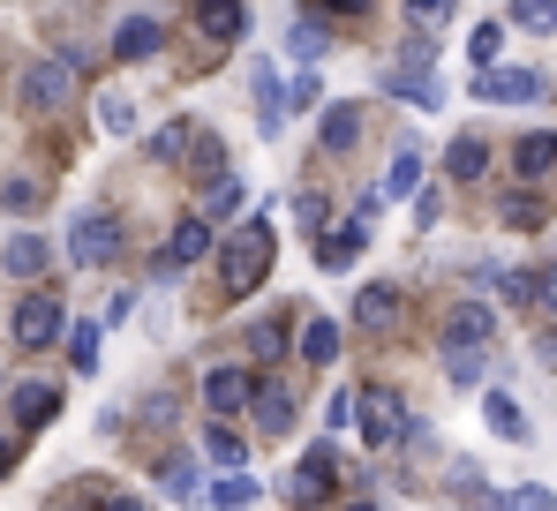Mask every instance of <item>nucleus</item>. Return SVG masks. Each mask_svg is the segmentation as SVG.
Wrapping results in <instances>:
<instances>
[{
  "mask_svg": "<svg viewBox=\"0 0 557 511\" xmlns=\"http://www.w3.org/2000/svg\"><path fill=\"white\" fill-rule=\"evenodd\" d=\"M211 249H219V271H226V286H234V294H249V286H264V278H272V226H264V219H249V226H242V234H226V241H211Z\"/></svg>",
  "mask_w": 557,
  "mask_h": 511,
  "instance_id": "f257e3e1",
  "label": "nucleus"
},
{
  "mask_svg": "<svg viewBox=\"0 0 557 511\" xmlns=\"http://www.w3.org/2000/svg\"><path fill=\"white\" fill-rule=\"evenodd\" d=\"M76 76H84V53H53V61H38V68L23 76V105H30V113H61V105L76 98Z\"/></svg>",
  "mask_w": 557,
  "mask_h": 511,
  "instance_id": "f03ea898",
  "label": "nucleus"
},
{
  "mask_svg": "<svg viewBox=\"0 0 557 511\" xmlns=\"http://www.w3.org/2000/svg\"><path fill=\"white\" fill-rule=\"evenodd\" d=\"M113 249H121V219L113 211H76L69 219V263L98 271V263H113Z\"/></svg>",
  "mask_w": 557,
  "mask_h": 511,
  "instance_id": "7ed1b4c3",
  "label": "nucleus"
},
{
  "mask_svg": "<svg viewBox=\"0 0 557 511\" xmlns=\"http://www.w3.org/2000/svg\"><path fill=\"white\" fill-rule=\"evenodd\" d=\"M355 428L370 436V444H399L407 436V407H399V391H355Z\"/></svg>",
  "mask_w": 557,
  "mask_h": 511,
  "instance_id": "20e7f679",
  "label": "nucleus"
},
{
  "mask_svg": "<svg viewBox=\"0 0 557 511\" xmlns=\"http://www.w3.org/2000/svg\"><path fill=\"white\" fill-rule=\"evenodd\" d=\"M474 98H490V105H535V98H543V76H535V68H497V61H490V68L474 76Z\"/></svg>",
  "mask_w": 557,
  "mask_h": 511,
  "instance_id": "39448f33",
  "label": "nucleus"
},
{
  "mask_svg": "<svg viewBox=\"0 0 557 511\" xmlns=\"http://www.w3.org/2000/svg\"><path fill=\"white\" fill-rule=\"evenodd\" d=\"M61 324H69V316H61V301H53V294H30V301H15V346H30V353H38V346L61 339Z\"/></svg>",
  "mask_w": 557,
  "mask_h": 511,
  "instance_id": "423d86ee",
  "label": "nucleus"
},
{
  "mask_svg": "<svg viewBox=\"0 0 557 511\" xmlns=\"http://www.w3.org/2000/svg\"><path fill=\"white\" fill-rule=\"evenodd\" d=\"M196 256H211V226L188 211L182 226H174V241H166V256H159V278H174V271H188Z\"/></svg>",
  "mask_w": 557,
  "mask_h": 511,
  "instance_id": "0eeeda50",
  "label": "nucleus"
},
{
  "mask_svg": "<svg viewBox=\"0 0 557 511\" xmlns=\"http://www.w3.org/2000/svg\"><path fill=\"white\" fill-rule=\"evenodd\" d=\"M384 90H392V98H407V105H422V113H437V105H445L437 68H384Z\"/></svg>",
  "mask_w": 557,
  "mask_h": 511,
  "instance_id": "6e6552de",
  "label": "nucleus"
},
{
  "mask_svg": "<svg viewBox=\"0 0 557 511\" xmlns=\"http://www.w3.org/2000/svg\"><path fill=\"white\" fill-rule=\"evenodd\" d=\"M159 46H166V30H159L151 15H121V23H113V53H121V61H151Z\"/></svg>",
  "mask_w": 557,
  "mask_h": 511,
  "instance_id": "1a4fd4ad",
  "label": "nucleus"
},
{
  "mask_svg": "<svg viewBox=\"0 0 557 511\" xmlns=\"http://www.w3.org/2000/svg\"><path fill=\"white\" fill-rule=\"evenodd\" d=\"M203 407H211L219 422L242 414V407H249V369H211V376H203Z\"/></svg>",
  "mask_w": 557,
  "mask_h": 511,
  "instance_id": "9d476101",
  "label": "nucleus"
},
{
  "mask_svg": "<svg viewBox=\"0 0 557 511\" xmlns=\"http://www.w3.org/2000/svg\"><path fill=\"white\" fill-rule=\"evenodd\" d=\"M332 474H339V451L332 444H309V459L294 466V497L309 504V497H332Z\"/></svg>",
  "mask_w": 557,
  "mask_h": 511,
  "instance_id": "9b49d317",
  "label": "nucleus"
},
{
  "mask_svg": "<svg viewBox=\"0 0 557 511\" xmlns=\"http://www.w3.org/2000/svg\"><path fill=\"white\" fill-rule=\"evenodd\" d=\"M490 332H497L490 301H460V309L445 316V346H490Z\"/></svg>",
  "mask_w": 557,
  "mask_h": 511,
  "instance_id": "f8f14e48",
  "label": "nucleus"
},
{
  "mask_svg": "<svg viewBox=\"0 0 557 511\" xmlns=\"http://www.w3.org/2000/svg\"><path fill=\"white\" fill-rule=\"evenodd\" d=\"M355 136H362V105H355V98L324 105V121H317V144H324V151H355Z\"/></svg>",
  "mask_w": 557,
  "mask_h": 511,
  "instance_id": "ddd939ff",
  "label": "nucleus"
},
{
  "mask_svg": "<svg viewBox=\"0 0 557 511\" xmlns=\"http://www.w3.org/2000/svg\"><path fill=\"white\" fill-rule=\"evenodd\" d=\"M249 399H257V428L264 436H286L294 428V391L286 384H249Z\"/></svg>",
  "mask_w": 557,
  "mask_h": 511,
  "instance_id": "4468645a",
  "label": "nucleus"
},
{
  "mask_svg": "<svg viewBox=\"0 0 557 511\" xmlns=\"http://www.w3.org/2000/svg\"><path fill=\"white\" fill-rule=\"evenodd\" d=\"M53 414H61V391H53V384H23V391H15V422L23 428H46Z\"/></svg>",
  "mask_w": 557,
  "mask_h": 511,
  "instance_id": "2eb2a0df",
  "label": "nucleus"
},
{
  "mask_svg": "<svg viewBox=\"0 0 557 511\" xmlns=\"http://www.w3.org/2000/svg\"><path fill=\"white\" fill-rule=\"evenodd\" d=\"M355 316H362L370 332H392V324H399V294H392V286H362V294H355Z\"/></svg>",
  "mask_w": 557,
  "mask_h": 511,
  "instance_id": "dca6fc26",
  "label": "nucleus"
},
{
  "mask_svg": "<svg viewBox=\"0 0 557 511\" xmlns=\"http://www.w3.org/2000/svg\"><path fill=\"white\" fill-rule=\"evenodd\" d=\"M294 346H301V361H317V369H324V361H339V324H332V316H309Z\"/></svg>",
  "mask_w": 557,
  "mask_h": 511,
  "instance_id": "f3484780",
  "label": "nucleus"
},
{
  "mask_svg": "<svg viewBox=\"0 0 557 511\" xmlns=\"http://www.w3.org/2000/svg\"><path fill=\"white\" fill-rule=\"evenodd\" d=\"M286 53H294V61H301V68H317V61H324V53H332V30H324V23H309V15H301V23H294V30H286Z\"/></svg>",
  "mask_w": 557,
  "mask_h": 511,
  "instance_id": "a211bd4d",
  "label": "nucleus"
},
{
  "mask_svg": "<svg viewBox=\"0 0 557 511\" xmlns=\"http://www.w3.org/2000/svg\"><path fill=\"white\" fill-rule=\"evenodd\" d=\"M482 422L497 428L505 444H528V414H520V407H512L505 391H490V399H482Z\"/></svg>",
  "mask_w": 557,
  "mask_h": 511,
  "instance_id": "6ab92c4d",
  "label": "nucleus"
},
{
  "mask_svg": "<svg viewBox=\"0 0 557 511\" xmlns=\"http://www.w3.org/2000/svg\"><path fill=\"white\" fill-rule=\"evenodd\" d=\"M242 30H249L242 0H203V38H242Z\"/></svg>",
  "mask_w": 557,
  "mask_h": 511,
  "instance_id": "aec40b11",
  "label": "nucleus"
},
{
  "mask_svg": "<svg viewBox=\"0 0 557 511\" xmlns=\"http://www.w3.org/2000/svg\"><path fill=\"white\" fill-rule=\"evenodd\" d=\"M257 497H264V482H257V474H249V466H226V474H219V489H211V504H257Z\"/></svg>",
  "mask_w": 557,
  "mask_h": 511,
  "instance_id": "412c9836",
  "label": "nucleus"
},
{
  "mask_svg": "<svg viewBox=\"0 0 557 511\" xmlns=\"http://www.w3.org/2000/svg\"><path fill=\"white\" fill-rule=\"evenodd\" d=\"M512 166H520V180H543V173L557 166V136H528V144L512 151Z\"/></svg>",
  "mask_w": 557,
  "mask_h": 511,
  "instance_id": "4be33fe9",
  "label": "nucleus"
},
{
  "mask_svg": "<svg viewBox=\"0 0 557 511\" xmlns=\"http://www.w3.org/2000/svg\"><path fill=\"white\" fill-rule=\"evenodd\" d=\"M0 256H8V271H15V278H38V271H46V241H38V234H15Z\"/></svg>",
  "mask_w": 557,
  "mask_h": 511,
  "instance_id": "5701e85b",
  "label": "nucleus"
},
{
  "mask_svg": "<svg viewBox=\"0 0 557 511\" xmlns=\"http://www.w3.org/2000/svg\"><path fill=\"white\" fill-rule=\"evenodd\" d=\"M482 166H490V151H482V136H460V144L445 151V173H453V180H474Z\"/></svg>",
  "mask_w": 557,
  "mask_h": 511,
  "instance_id": "b1692460",
  "label": "nucleus"
},
{
  "mask_svg": "<svg viewBox=\"0 0 557 511\" xmlns=\"http://www.w3.org/2000/svg\"><path fill=\"white\" fill-rule=\"evenodd\" d=\"M203 451H211L219 466H242V459H249V451H242V436H234L226 422H211V428H203Z\"/></svg>",
  "mask_w": 557,
  "mask_h": 511,
  "instance_id": "393cba45",
  "label": "nucleus"
},
{
  "mask_svg": "<svg viewBox=\"0 0 557 511\" xmlns=\"http://www.w3.org/2000/svg\"><path fill=\"white\" fill-rule=\"evenodd\" d=\"M414 180H422V159H414V151H399V159L384 166V196H414Z\"/></svg>",
  "mask_w": 557,
  "mask_h": 511,
  "instance_id": "a878e982",
  "label": "nucleus"
},
{
  "mask_svg": "<svg viewBox=\"0 0 557 511\" xmlns=\"http://www.w3.org/2000/svg\"><path fill=\"white\" fill-rule=\"evenodd\" d=\"M467 53H474V68H490V61L505 53V23H474V38H467Z\"/></svg>",
  "mask_w": 557,
  "mask_h": 511,
  "instance_id": "bb28decb",
  "label": "nucleus"
},
{
  "mask_svg": "<svg viewBox=\"0 0 557 511\" xmlns=\"http://www.w3.org/2000/svg\"><path fill=\"white\" fill-rule=\"evenodd\" d=\"M98 128L106 136H136V98H106L98 105Z\"/></svg>",
  "mask_w": 557,
  "mask_h": 511,
  "instance_id": "cd10ccee",
  "label": "nucleus"
},
{
  "mask_svg": "<svg viewBox=\"0 0 557 511\" xmlns=\"http://www.w3.org/2000/svg\"><path fill=\"white\" fill-rule=\"evenodd\" d=\"M512 23L520 30H557V0H512Z\"/></svg>",
  "mask_w": 557,
  "mask_h": 511,
  "instance_id": "c85d7f7f",
  "label": "nucleus"
},
{
  "mask_svg": "<svg viewBox=\"0 0 557 511\" xmlns=\"http://www.w3.org/2000/svg\"><path fill=\"white\" fill-rule=\"evenodd\" d=\"M355 249H362V234H355V226H339V234H324V263H332V271H347V263H355Z\"/></svg>",
  "mask_w": 557,
  "mask_h": 511,
  "instance_id": "c756f323",
  "label": "nucleus"
},
{
  "mask_svg": "<svg viewBox=\"0 0 557 511\" xmlns=\"http://www.w3.org/2000/svg\"><path fill=\"white\" fill-rule=\"evenodd\" d=\"M294 219H301V234H324V219H332V203H324L317 188H301V196H294Z\"/></svg>",
  "mask_w": 557,
  "mask_h": 511,
  "instance_id": "7c9ffc66",
  "label": "nucleus"
},
{
  "mask_svg": "<svg viewBox=\"0 0 557 511\" xmlns=\"http://www.w3.org/2000/svg\"><path fill=\"white\" fill-rule=\"evenodd\" d=\"M61 332H69V361H76V369H98V332L91 324H61Z\"/></svg>",
  "mask_w": 557,
  "mask_h": 511,
  "instance_id": "2f4dec72",
  "label": "nucleus"
},
{
  "mask_svg": "<svg viewBox=\"0 0 557 511\" xmlns=\"http://www.w3.org/2000/svg\"><path fill=\"white\" fill-rule=\"evenodd\" d=\"M188 144H196V128H188V121H174V128H159V136H151V151H159V159H182Z\"/></svg>",
  "mask_w": 557,
  "mask_h": 511,
  "instance_id": "473e14b6",
  "label": "nucleus"
},
{
  "mask_svg": "<svg viewBox=\"0 0 557 511\" xmlns=\"http://www.w3.org/2000/svg\"><path fill=\"white\" fill-rule=\"evenodd\" d=\"M166 497H196V459H174V466H166Z\"/></svg>",
  "mask_w": 557,
  "mask_h": 511,
  "instance_id": "72a5a7b5",
  "label": "nucleus"
},
{
  "mask_svg": "<svg viewBox=\"0 0 557 511\" xmlns=\"http://www.w3.org/2000/svg\"><path fill=\"white\" fill-rule=\"evenodd\" d=\"M437 219H445V196H437V188H422V180H414V226H437Z\"/></svg>",
  "mask_w": 557,
  "mask_h": 511,
  "instance_id": "f704fd0d",
  "label": "nucleus"
},
{
  "mask_svg": "<svg viewBox=\"0 0 557 511\" xmlns=\"http://www.w3.org/2000/svg\"><path fill=\"white\" fill-rule=\"evenodd\" d=\"M278 346H286L278 324H257V332H249V353H257V361H278Z\"/></svg>",
  "mask_w": 557,
  "mask_h": 511,
  "instance_id": "c9c22d12",
  "label": "nucleus"
},
{
  "mask_svg": "<svg viewBox=\"0 0 557 511\" xmlns=\"http://www.w3.org/2000/svg\"><path fill=\"white\" fill-rule=\"evenodd\" d=\"M317 98H324V84H317V68H301V76H294V90H286V105H301V113H309Z\"/></svg>",
  "mask_w": 557,
  "mask_h": 511,
  "instance_id": "e433bc0d",
  "label": "nucleus"
},
{
  "mask_svg": "<svg viewBox=\"0 0 557 511\" xmlns=\"http://www.w3.org/2000/svg\"><path fill=\"white\" fill-rule=\"evenodd\" d=\"M505 226H543V203H535V196H512V203H505Z\"/></svg>",
  "mask_w": 557,
  "mask_h": 511,
  "instance_id": "4c0bfd02",
  "label": "nucleus"
},
{
  "mask_svg": "<svg viewBox=\"0 0 557 511\" xmlns=\"http://www.w3.org/2000/svg\"><path fill=\"white\" fill-rule=\"evenodd\" d=\"M234 203H242V180L219 173V180H211V211H234Z\"/></svg>",
  "mask_w": 557,
  "mask_h": 511,
  "instance_id": "58836bf2",
  "label": "nucleus"
},
{
  "mask_svg": "<svg viewBox=\"0 0 557 511\" xmlns=\"http://www.w3.org/2000/svg\"><path fill=\"white\" fill-rule=\"evenodd\" d=\"M324 422H332V428L355 422V391H332V399H324Z\"/></svg>",
  "mask_w": 557,
  "mask_h": 511,
  "instance_id": "ea45409f",
  "label": "nucleus"
},
{
  "mask_svg": "<svg viewBox=\"0 0 557 511\" xmlns=\"http://www.w3.org/2000/svg\"><path fill=\"white\" fill-rule=\"evenodd\" d=\"M0 203H8V211H30V203H38V188H30V180H8V188H0Z\"/></svg>",
  "mask_w": 557,
  "mask_h": 511,
  "instance_id": "a19ab883",
  "label": "nucleus"
},
{
  "mask_svg": "<svg viewBox=\"0 0 557 511\" xmlns=\"http://www.w3.org/2000/svg\"><path fill=\"white\" fill-rule=\"evenodd\" d=\"M505 504H528V511H543V504H550V489H543V482H528V489H512Z\"/></svg>",
  "mask_w": 557,
  "mask_h": 511,
  "instance_id": "79ce46f5",
  "label": "nucleus"
},
{
  "mask_svg": "<svg viewBox=\"0 0 557 511\" xmlns=\"http://www.w3.org/2000/svg\"><path fill=\"white\" fill-rule=\"evenodd\" d=\"M453 489H460V497H490V489H482V474H474V466H453Z\"/></svg>",
  "mask_w": 557,
  "mask_h": 511,
  "instance_id": "37998d69",
  "label": "nucleus"
},
{
  "mask_svg": "<svg viewBox=\"0 0 557 511\" xmlns=\"http://www.w3.org/2000/svg\"><path fill=\"white\" fill-rule=\"evenodd\" d=\"M414 15H422V23H445V15H453V0H414Z\"/></svg>",
  "mask_w": 557,
  "mask_h": 511,
  "instance_id": "c03bdc74",
  "label": "nucleus"
},
{
  "mask_svg": "<svg viewBox=\"0 0 557 511\" xmlns=\"http://www.w3.org/2000/svg\"><path fill=\"white\" fill-rule=\"evenodd\" d=\"M535 301H550V316H557V271H543V286H535Z\"/></svg>",
  "mask_w": 557,
  "mask_h": 511,
  "instance_id": "a18cd8bd",
  "label": "nucleus"
},
{
  "mask_svg": "<svg viewBox=\"0 0 557 511\" xmlns=\"http://www.w3.org/2000/svg\"><path fill=\"white\" fill-rule=\"evenodd\" d=\"M317 8H332V15H362L370 0H317Z\"/></svg>",
  "mask_w": 557,
  "mask_h": 511,
  "instance_id": "49530a36",
  "label": "nucleus"
},
{
  "mask_svg": "<svg viewBox=\"0 0 557 511\" xmlns=\"http://www.w3.org/2000/svg\"><path fill=\"white\" fill-rule=\"evenodd\" d=\"M8 466H15V451H8V436H0V474H8Z\"/></svg>",
  "mask_w": 557,
  "mask_h": 511,
  "instance_id": "de8ad7c7",
  "label": "nucleus"
}]
</instances>
